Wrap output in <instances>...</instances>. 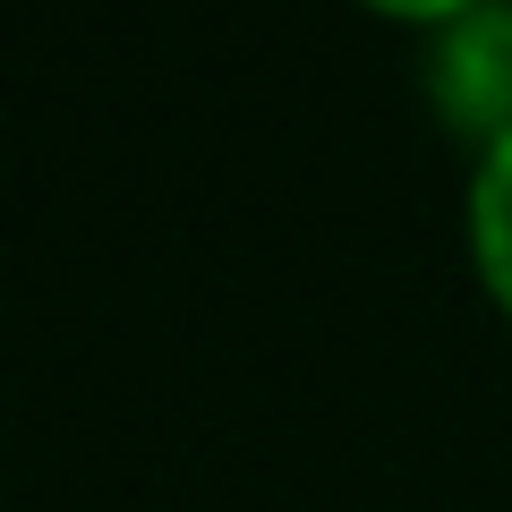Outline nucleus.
Segmentation results:
<instances>
[{"mask_svg":"<svg viewBox=\"0 0 512 512\" xmlns=\"http://www.w3.org/2000/svg\"><path fill=\"white\" fill-rule=\"evenodd\" d=\"M427 94L470 146H512V0H478L427 52Z\"/></svg>","mask_w":512,"mask_h":512,"instance_id":"nucleus-1","label":"nucleus"},{"mask_svg":"<svg viewBox=\"0 0 512 512\" xmlns=\"http://www.w3.org/2000/svg\"><path fill=\"white\" fill-rule=\"evenodd\" d=\"M470 256L487 274V291L512 308V146H495L470 188Z\"/></svg>","mask_w":512,"mask_h":512,"instance_id":"nucleus-2","label":"nucleus"},{"mask_svg":"<svg viewBox=\"0 0 512 512\" xmlns=\"http://www.w3.org/2000/svg\"><path fill=\"white\" fill-rule=\"evenodd\" d=\"M376 9H393V18H436V26H453L461 9H478V0H376Z\"/></svg>","mask_w":512,"mask_h":512,"instance_id":"nucleus-3","label":"nucleus"}]
</instances>
